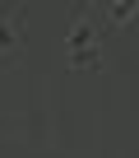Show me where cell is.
<instances>
[{
	"label": "cell",
	"mask_w": 139,
	"mask_h": 158,
	"mask_svg": "<svg viewBox=\"0 0 139 158\" xmlns=\"http://www.w3.org/2000/svg\"><path fill=\"white\" fill-rule=\"evenodd\" d=\"M65 51L74 70H102V23L93 19V10H79L74 28L65 37Z\"/></svg>",
	"instance_id": "cell-1"
},
{
	"label": "cell",
	"mask_w": 139,
	"mask_h": 158,
	"mask_svg": "<svg viewBox=\"0 0 139 158\" xmlns=\"http://www.w3.org/2000/svg\"><path fill=\"white\" fill-rule=\"evenodd\" d=\"M23 56V10H0V65H14Z\"/></svg>",
	"instance_id": "cell-2"
},
{
	"label": "cell",
	"mask_w": 139,
	"mask_h": 158,
	"mask_svg": "<svg viewBox=\"0 0 139 158\" xmlns=\"http://www.w3.org/2000/svg\"><path fill=\"white\" fill-rule=\"evenodd\" d=\"M134 10H139V0H125V5H116V10H107V14H111V23L121 28V23H125V14H134Z\"/></svg>",
	"instance_id": "cell-3"
}]
</instances>
